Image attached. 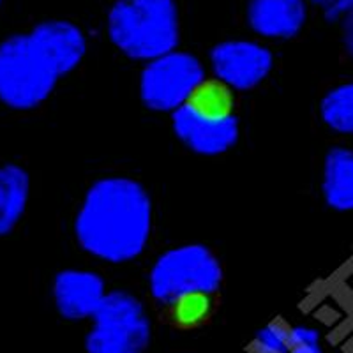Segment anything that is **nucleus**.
Masks as SVG:
<instances>
[{
    "instance_id": "f257e3e1",
    "label": "nucleus",
    "mask_w": 353,
    "mask_h": 353,
    "mask_svg": "<svg viewBox=\"0 0 353 353\" xmlns=\"http://www.w3.org/2000/svg\"><path fill=\"white\" fill-rule=\"evenodd\" d=\"M152 228V201L140 182L108 176L90 185L74 221L81 248L99 260L124 263L143 253Z\"/></svg>"
},
{
    "instance_id": "f03ea898",
    "label": "nucleus",
    "mask_w": 353,
    "mask_h": 353,
    "mask_svg": "<svg viewBox=\"0 0 353 353\" xmlns=\"http://www.w3.org/2000/svg\"><path fill=\"white\" fill-rule=\"evenodd\" d=\"M175 0H117L108 12V36L134 61H156L179 44Z\"/></svg>"
},
{
    "instance_id": "7ed1b4c3",
    "label": "nucleus",
    "mask_w": 353,
    "mask_h": 353,
    "mask_svg": "<svg viewBox=\"0 0 353 353\" xmlns=\"http://www.w3.org/2000/svg\"><path fill=\"white\" fill-rule=\"evenodd\" d=\"M61 77L53 57L32 32L14 34L0 43V101L8 108H37Z\"/></svg>"
},
{
    "instance_id": "20e7f679",
    "label": "nucleus",
    "mask_w": 353,
    "mask_h": 353,
    "mask_svg": "<svg viewBox=\"0 0 353 353\" xmlns=\"http://www.w3.org/2000/svg\"><path fill=\"white\" fill-rule=\"evenodd\" d=\"M85 337L87 353H145L152 327L143 304L128 292L106 293Z\"/></svg>"
},
{
    "instance_id": "39448f33",
    "label": "nucleus",
    "mask_w": 353,
    "mask_h": 353,
    "mask_svg": "<svg viewBox=\"0 0 353 353\" xmlns=\"http://www.w3.org/2000/svg\"><path fill=\"white\" fill-rule=\"evenodd\" d=\"M223 281V269L207 245L188 244L161 254L149 274L150 293L168 305L188 292L214 293Z\"/></svg>"
},
{
    "instance_id": "423d86ee",
    "label": "nucleus",
    "mask_w": 353,
    "mask_h": 353,
    "mask_svg": "<svg viewBox=\"0 0 353 353\" xmlns=\"http://www.w3.org/2000/svg\"><path fill=\"white\" fill-rule=\"evenodd\" d=\"M203 78V65L196 57L184 52L166 53L141 71L140 97L152 112H175Z\"/></svg>"
},
{
    "instance_id": "0eeeda50",
    "label": "nucleus",
    "mask_w": 353,
    "mask_h": 353,
    "mask_svg": "<svg viewBox=\"0 0 353 353\" xmlns=\"http://www.w3.org/2000/svg\"><path fill=\"white\" fill-rule=\"evenodd\" d=\"M216 78L232 88L249 90L269 77L274 55L254 41H223L210 52Z\"/></svg>"
},
{
    "instance_id": "6e6552de",
    "label": "nucleus",
    "mask_w": 353,
    "mask_h": 353,
    "mask_svg": "<svg viewBox=\"0 0 353 353\" xmlns=\"http://www.w3.org/2000/svg\"><path fill=\"white\" fill-rule=\"evenodd\" d=\"M105 295V281L88 270H62L53 281L57 311L69 321L92 318Z\"/></svg>"
},
{
    "instance_id": "1a4fd4ad",
    "label": "nucleus",
    "mask_w": 353,
    "mask_h": 353,
    "mask_svg": "<svg viewBox=\"0 0 353 353\" xmlns=\"http://www.w3.org/2000/svg\"><path fill=\"white\" fill-rule=\"evenodd\" d=\"M172 125L175 137L189 150L201 156H219L232 149L239 140L237 117L226 122H207L181 106L173 112Z\"/></svg>"
},
{
    "instance_id": "9d476101",
    "label": "nucleus",
    "mask_w": 353,
    "mask_h": 353,
    "mask_svg": "<svg viewBox=\"0 0 353 353\" xmlns=\"http://www.w3.org/2000/svg\"><path fill=\"white\" fill-rule=\"evenodd\" d=\"M305 18V0H249L248 21L260 36L292 39L304 28Z\"/></svg>"
},
{
    "instance_id": "9b49d317",
    "label": "nucleus",
    "mask_w": 353,
    "mask_h": 353,
    "mask_svg": "<svg viewBox=\"0 0 353 353\" xmlns=\"http://www.w3.org/2000/svg\"><path fill=\"white\" fill-rule=\"evenodd\" d=\"M53 57L61 74L74 71L87 53L81 28L65 20H46L30 30Z\"/></svg>"
},
{
    "instance_id": "f8f14e48",
    "label": "nucleus",
    "mask_w": 353,
    "mask_h": 353,
    "mask_svg": "<svg viewBox=\"0 0 353 353\" xmlns=\"http://www.w3.org/2000/svg\"><path fill=\"white\" fill-rule=\"evenodd\" d=\"M30 196V175L14 163L0 165V237H6L27 210Z\"/></svg>"
},
{
    "instance_id": "ddd939ff",
    "label": "nucleus",
    "mask_w": 353,
    "mask_h": 353,
    "mask_svg": "<svg viewBox=\"0 0 353 353\" xmlns=\"http://www.w3.org/2000/svg\"><path fill=\"white\" fill-rule=\"evenodd\" d=\"M323 198L330 209L353 210V150L334 147L323 161Z\"/></svg>"
},
{
    "instance_id": "4468645a",
    "label": "nucleus",
    "mask_w": 353,
    "mask_h": 353,
    "mask_svg": "<svg viewBox=\"0 0 353 353\" xmlns=\"http://www.w3.org/2000/svg\"><path fill=\"white\" fill-rule=\"evenodd\" d=\"M182 106L200 121L226 122L235 119L233 88L219 78H203Z\"/></svg>"
},
{
    "instance_id": "2eb2a0df",
    "label": "nucleus",
    "mask_w": 353,
    "mask_h": 353,
    "mask_svg": "<svg viewBox=\"0 0 353 353\" xmlns=\"http://www.w3.org/2000/svg\"><path fill=\"white\" fill-rule=\"evenodd\" d=\"M170 318L179 329H196L212 316L214 299L209 292H188L168 304Z\"/></svg>"
},
{
    "instance_id": "dca6fc26",
    "label": "nucleus",
    "mask_w": 353,
    "mask_h": 353,
    "mask_svg": "<svg viewBox=\"0 0 353 353\" xmlns=\"http://www.w3.org/2000/svg\"><path fill=\"white\" fill-rule=\"evenodd\" d=\"M321 121L343 134H353V81L330 88L320 103Z\"/></svg>"
},
{
    "instance_id": "f3484780",
    "label": "nucleus",
    "mask_w": 353,
    "mask_h": 353,
    "mask_svg": "<svg viewBox=\"0 0 353 353\" xmlns=\"http://www.w3.org/2000/svg\"><path fill=\"white\" fill-rule=\"evenodd\" d=\"M292 345V327L283 321H272L256 334L253 341L254 353H288Z\"/></svg>"
},
{
    "instance_id": "a211bd4d",
    "label": "nucleus",
    "mask_w": 353,
    "mask_h": 353,
    "mask_svg": "<svg viewBox=\"0 0 353 353\" xmlns=\"http://www.w3.org/2000/svg\"><path fill=\"white\" fill-rule=\"evenodd\" d=\"M288 353H325L318 330L311 327H292V345Z\"/></svg>"
},
{
    "instance_id": "6ab92c4d",
    "label": "nucleus",
    "mask_w": 353,
    "mask_h": 353,
    "mask_svg": "<svg viewBox=\"0 0 353 353\" xmlns=\"http://www.w3.org/2000/svg\"><path fill=\"white\" fill-rule=\"evenodd\" d=\"M341 37L345 52L353 59V9L341 20Z\"/></svg>"
},
{
    "instance_id": "aec40b11",
    "label": "nucleus",
    "mask_w": 353,
    "mask_h": 353,
    "mask_svg": "<svg viewBox=\"0 0 353 353\" xmlns=\"http://www.w3.org/2000/svg\"><path fill=\"white\" fill-rule=\"evenodd\" d=\"M339 2H341V9H343V12H345V14H348V12L353 9V0H339ZM343 18H345V17H343Z\"/></svg>"
},
{
    "instance_id": "412c9836",
    "label": "nucleus",
    "mask_w": 353,
    "mask_h": 353,
    "mask_svg": "<svg viewBox=\"0 0 353 353\" xmlns=\"http://www.w3.org/2000/svg\"><path fill=\"white\" fill-rule=\"evenodd\" d=\"M0 4H2V0H0Z\"/></svg>"
}]
</instances>
